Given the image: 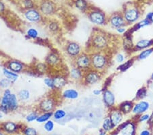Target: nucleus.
Segmentation results:
<instances>
[{
  "label": "nucleus",
  "instance_id": "nucleus-40",
  "mask_svg": "<svg viewBox=\"0 0 153 135\" xmlns=\"http://www.w3.org/2000/svg\"><path fill=\"white\" fill-rule=\"evenodd\" d=\"M55 128V122L53 120L49 119L47 122H46L44 124V129L46 132H51Z\"/></svg>",
  "mask_w": 153,
  "mask_h": 135
},
{
  "label": "nucleus",
  "instance_id": "nucleus-53",
  "mask_svg": "<svg viewBox=\"0 0 153 135\" xmlns=\"http://www.w3.org/2000/svg\"><path fill=\"white\" fill-rule=\"evenodd\" d=\"M106 134H107V132L105 131L104 130L101 128L100 131H99V135H106Z\"/></svg>",
  "mask_w": 153,
  "mask_h": 135
},
{
  "label": "nucleus",
  "instance_id": "nucleus-10",
  "mask_svg": "<svg viewBox=\"0 0 153 135\" xmlns=\"http://www.w3.org/2000/svg\"><path fill=\"white\" fill-rule=\"evenodd\" d=\"M65 52L69 57L74 60L82 53V47L76 42L70 41L66 44Z\"/></svg>",
  "mask_w": 153,
  "mask_h": 135
},
{
  "label": "nucleus",
  "instance_id": "nucleus-46",
  "mask_svg": "<svg viewBox=\"0 0 153 135\" xmlns=\"http://www.w3.org/2000/svg\"><path fill=\"white\" fill-rule=\"evenodd\" d=\"M150 114L149 113H144L140 115L139 117H138L137 121L139 122H148L150 118Z\"/></svg>",
  "mask_w": 153,
  "mask_h": 135
},
{
  "label": "nucleus",
  "instance_id": "nucleus-21",
  "mask_svg": "<svg viewBox=\"0 0 153 135\" xmlns=\"http://www.w3.org/2000/svg\"><path fill=\"white\" fill-rule=\"evenodd\" d=\"M79 95H80V94H79L78 91L73 89V88L66 89L62 93V97L64 99L67 100H76L79 98Z\"/></svg>",
  "mask_w": 153,
  "mask_h": 135
},
{
  "label": "nucleus",
  "instance_id": "nucleus-38",
  "mask_svg": "<svg viewBox=\"0 0 153 135\" xmlns=\"http://www.w3.org/2000/svg\"><path fill=\"white\" fill-rule=\"evenodd\" d=\"M48 65L46 64V63H41L39 62L38 63H37L36 66V70L37 71V72L38 74H41V75H43V74L46 73V70L48 69Z\"/></svg>",
  "mask_w": 153,
  "mask_h": 135
},
{
  "label": "nucleus",
  "instance_id": "nucleus-35",
  "mask_svg": "<svg viewBox=\"0 0 153 135\" xmlns=\"http://www.w3.org/2000/svg\"><path fill=\"white\" fill-rule=\"evenodd\" d=\"M22 134L23 135H38V132L33 127L26 126L22 128Z\"/></svg>",
  "mask_w": 153,
  "mask_h": 135
},
{
  "label": "nucleus",
  "instance_id": "nucleus-33",
  "mask_svg": "<svg viewBox=\"0 0 153 135\" xmlns=\"http://www.w3.org/2000/svg\"><path fill=\"white\" fill-rule=\"evenodd\" d=\"M20 2H21V6L24 10L36 8V3L34 1V0H21Z\"/></svg>",
  "mask_w": 153,
  "mask_h": 135
},
{
  "label": "nucleus",
  "instance_id": "nucleus-13",
  "mask_svg": "<svg viewBox=\"0 0 153 135\" xmlns=\"http://www.w3.org/2000/svg\"><path fill=\"white\" fill-rule=\"evenodd\" d=\"M11 90L9 89L4 90L3 94L1 98H0V105L1 107V112L3 113H8L10 112L9 110V104L10 100L12 95Z\"/></svg>",
  "mask_w": 153,
  "mask_h": 135
},
{
  "label": "nucleus",
  "instance_id": "nucleus-34",
  "mask_svg": "<svg viewBox=\"0 0 153 135\" xmlns=\"http://www.w3.org/2000/svg\"><path fill=\"white\" fill-rule=\"evenodd\" d=\"M114 128V127L113 126L112 122H111V120H110L109 117H105V118L103 119V123H102V128L105 131H106V132L111 131L113 128Z\"/></svg>",
  "mask_w": 153,
  "mask_h": 135
},
{
  "label": "nucleus",
  "instance_id": "nucleus-18",
  "mask_svg": "<svg viewBox=\"0 0 153 135\" xmlns=\"http://www.w3.org/2000/svg\"><path fill=\"white\" fill-rule=\"evenodd\" d=\"M123 115L124 114L118 109V108H117V109H113L111 110L109 117L111 122H112L113 126L114 128L118 126L121 124L123 119Z\"/></svg>",
  "mask_w": 153,
  "mask_h": 135
},
{
  "label": "nucleus",
  "instance_id": "nucleus-11",
  "mask_svg": "<svg viewBox=\"0 0 153 135\" xmlns=\"http://www.w3.org/2000/svg\"><path fill=\"white\" fill-rule=\"evenodd\" d=\"M108 23L112 28L115 29L120 27L127 25L122 13H118V12H114L111 14L110 16L108 19Z\"/></svg>",
  "mask_w": 153,
  "mask_h": 135
},
{
  "label": "nucleus",
  "instance_id": "nucleus-25",
  "mask_svg": "<svg viewBox=\"0 0 153 135\" xmlns=\"http://www.w3.org/2000/svg\"><path fill=\"white\" fill-rule=\"evenodd\" d=\"M2 72H3V75L5 77V78H7L10 81H11L12 83L16 82L19 78V74L15 73L12 71L10 70L8 68L4 67L2 70Z\"/></svg>",
  "mask_w": 153,
  "mask_h": 135
},
{
  "label": "nucleus",
  "instance_id": "nucleus-45",
  "mask_svg": "<svg viewBox=\"0 0 153 135\" xmlns=\"http://www.w3.org/2000/svg\"><path fill=\"white\" fill-rule=\"evenodd\" d=\"M115 60H116V61H117V63H120V64H122V63H125V56L123 53H118L117 54V55H116Z\"/></svg>",
  "mask_w": 153,
  "mask_h": 135
},
{
  "label": "nucleus",
  "instance_id": "nucleus-2",
  "mask_svg": "<svg viewBox=\"0 0 153 135\" xmlns=\"http://www.w3.org/2000/svg\"><path fill=\"white\" fill-rule=\"evenodd\" d=\"M91 68L102 73L107 68L109 61L104 52H93L91 54Z\"/></svg>",
  "mask_w": 153,
  "mask_h": 135
},
{
  "label": "nucleus",
  "instance_id": "nucleus-39",
  "mask_svg": "<svg viewBox=\"0 0 153 135\" xmlns=\"http://www.w3.org/2000/svg\"><path fill=\"white\" fill-rule=\"evenodd\" d=\"M134 44H133L132 38L131 37L129 36H126L125 38L123 40V46H124L125 49H131L132 48H134Z\"/></svg>",
  "mask_w": 153,
  "mask_h": 135
},
{
  "label": "nucleus",
  "instance_id": "nucleus-5",
  "mask_svg": "<svg viewBox=\"0 0 153 135\" xmlns=\"http://www.w3.org/2000/svg\"><path fill=\"white\" fill-rule=\"evenodd\" d=\"M56 102L55 98L51 96L44 98L39 102L38 104V110L41 113L53 112L55 110Z\"/></svg>",
  "mask_w": 153,
  "mask_h": 135
},
{
  "label": "nucleus",
  "instance_id": "nucleus-27",
  "mask_svg": "<svg viewBox=\"0 0 153 135\" xmlns=\"http://www.w3.org/2000/svg\"><path fill=\"white\" fill-rule=\"evenodd\" d=\"M74 6L78 10L82 12H85L89 10L86 0H74Z\"/></svg>",
  "mask_w": 153,
  "mask_h": 135
},
{
  "label": "nucleus",
  "instance_id": "nucleus-22",
  "mask_svg": "<svg viewBox=\"0 0 153 135\" xmlns=\"http://www.w3.org/2000/svg\"><path fill=\"white\" fill-rule=\"evenodd\" d=\"M84 71L80 70L76 66L71 68L70 71V77L74 81H82L84 76Z\"/></svg>",
  "mask_w": 153,
  "mask_h": 135
},
{
  "label": "nucleus",
  "instance_id": "nucleus-43",
  "mask_svg": "<svg viewBox=\"0 0 153 135\" xmlns=\"http://www.w3.org/2000/svg\"><path fill=\"white\" fill-rule=\"evenodd\" d=\"M44 83L46 87L52 90H55V84H54L53 77H46L44 78Z\"/></svg>",
  "mask_w": 153,
  "mask_h": 135
},
{
  "label": "nucleus",
  "instance_id": "nucleus-4",
  "mask_svg": "<svg viewBox=\"0 0 153 135\" xmlns=\"http://www.w3.org/2000/svg\"><path fill=\"white\" fill-rule=\"evenodd\" d=\"M123 16L127 24H134L139 20L140 12L134 5L127 4L123 11Z\"/></svg>",
  "mask_w": 153,
  "mask_h": 135
},
{
  "label": "nucleus",
  "instance_id": "nucleus-16",
  "mask_svg": "<svg viewBox=\"0 0 153 135\" xmlns=\"http://www.w3.org/2000/svg\"><path fill=\"white\" fill-rule=\"evenodd\" d=\"M150 109V103L145 100H140L139 102L135 103L132 109V113L134 115H140L146 113L148 110Z\"/></svg>",
  "mask_w": 153,
  "mask_h": 135
},
{
  "label": "nucleus",
  "instance_id": "nucleus-55",
  "mask_svg": "<svg viewBox=\"0 0 153 135\" xmlns=\"http://www.w3.org/2000/svg\"><path fill=\"white\" fill-rule=\"evenodd\" d=\"M0 135H6V133L3 131H0Z\"/></svg>",
  "mask_w": 153,
  "mask_h": 135
},
{
  "label": "nucleus",
  "instance_id": "nucleus-56",
  "mask_svg": "<svg viewBox=\"0 0 153 135\" xmlns=\"http://www.w3.org/2000/svg\"><path fill=\"white\" fill-rule=\"evenodd\" d=\"M150 78H151V80H152V81H153V72L152 73V75H151V77H150Z\"/></svg>",
  "mask_w": 153,
  "mask_h": 135
},
{
  "label": "nucleus",
  "instance_id": "nucleus-59",
  "mask_svg": "<svg viewBox=\"0 0 153 135\" xmlns=\"http://www.w3.org/2000/svg\"><path fill=\"white\" fill-rule=\"evenodd\" d=\"M0 81H1V78H0Z\"/></svg>",
  "mask_w": 153,
  "mask_h": 135
},
{
  "label": "nucleus",
  "instance_id": "nucleus-58",
  "mask_svg": "<svg viewBox=\"0 0 153 135\" xmlns=\"http://www.w3.org/2000/svg\"><path fill=\"white\" fill-rule=\"evenodd\" d=\"M0 113H2L1 112V105H0Z\"/></svg>",
  "mask_w": 153,
  "mask_h": 135
},
{
  "label": "nucleus",
  "instance_id": "nucleus-28",
  "mask_svg": "<svg viewBox=\"0 0 153 135\" xmlns=\"http://www.w3.org/2000/svg\"><path fill=\"white\" fill-rule=\"evenodd\" d=\"M67 115V112L63 109H58L53 111V118L55 121H60L65 118Z\"/></svg>",
  "mask_w": 153,
  "mask_h": 135
},
{
  "label": "nucleus",
  "instance_id": "nucleus-30",
  "mask_svg": "<svg viewBox=\"0 0 153 135\" xmlns=\"http://www.w3.org/2000/svg\"><path fill=\"white\" fill-rule=\"evenodd\" d=\"M153 53V48H149L142 50L140 52L138 55L137 56V58L138 60H145L147 58H149L150 55H152Z\"/></svg>",
  "mask_w": 153,
  "mask_h": 135
},
{
  "label": "nucleus",
  "instance_id": "nucleus-54",
  "mask_svg": "<svg viewBox=\"0 0 153 135\" xmlns=\"http://www.w3.org/2000/svg\"><path fill=\"white\" fill-rule=\"evenodd\" d=\"M148 122H149L150 124H152L153 125V112L151 114H150V118L149 119V121H148Z\"/></svg>",
  "mask_w": 153,
  "mask_h": 135
},
{
  "label": "nucleus",
  "instance_id": "nucleus-19",
  "mask_svg": "<svg viewBox=\"0 0 153 135\" xmlns=\"http://www.w3.org/2000/svg\"><path fill=\"white\" fill-rule=\"evenodd\" d=\"M46 63L50 66H57L61 63V57L56 52H51L46 57Z\"/></svg>",
  "mask_w": 153,
  "mask_h": 135
},
{
  "label": "nucleus",
  "instance_id": "nucleus-3",
  "mask_svg": "<svg viewBox=\"0 0 153 135\" xmlns=\"http://www.w3.org/2000/svg\"><path fill=\"white\" fill-rule=\"evenodd\" d=\"M88 18L93 24L98 26H102L108 23V19L105 14L102 10L93 8L88 10Z\"/></svg>",
  "mask_w": 153,
  "mask_h": 135
},
{
  "label": "nucleus",
  "instance_id": "nucleus-50",
  "mask_svg": "<svg viewBox=\"0 0 153 135\" xmlns=\"http://www.w3.org/2000/svg\"><path fill=\"white\" fill-rule=\"evenodd\" d=\"M103 91L102 90H99V89H95L93 91V94L95 95H100L101 94H102Z\"/></svg>",
  "mask_w": 153,
  "mask_h": 135
},
{
  "label": "nucleus",
  "instance_id": "nucleus-44",
  "mask_svg": "<svg viewBox=\"0 0 153 135\" xmlns=\"http://www.w3.org/2000/svg\"><path fill=\"white\" fill-rule=\"evenodd\" d=\"M146 94H147L146 88L143 87L142 88H140V90H138V91L136 93V98L138 100H142L146 96Z\"/></svg>",
  "mask_w": 153,
  "mask_h": 135
},
{
  "label": "nucleus",
  "instance_id": "nucleus-32",
  "mask_svg": "<svg viewBox=\"0 0 153 135\" xmlns=\"http://www.w3.org/2000/svg\"><path fill=\"white\" fill-rule=\"evenodd\" d=\"M152 23H150V21L149 20H148L147 19L145 18L138 22V23H137L136 24H135L134 28H133V29H134V31L139 30V29H140L144 28H146V27L150 25Z\"/></svg>",
  "mask_w": 153,
  "mask_h": 135
},
{
  "label": "nucleus",
  "instance_id": "nucleus-7",
  "mask_svg": "<svg viewBox=\"0 0 153 135\" xmlns=\"http://www.w3.org/2000/svg\"><path fill=\"white\" fill-rule=\"evenodd\" d=\"M102 75L101 72L91 68L84 72L82 81L86 85H93L100 81Z\"/></svg>",
  "mask_w": 153,
  "mask_h": 135
},
{
  "label": "nucleus",
  "instance_id": "nucleus-24",
  "mask_svg": "<svg viewBox=\"0 0 153 135\" xmlns=\"http://www.w3.org/2000/svg\"><path fill=\"white\" fill-rule=\"evenodd\" d=\"M134 102L131 101H125L122 102L118 107V109L121 111L123 114H128L132 111L134 107Z\"/></svg>",
  "mask_w": 153,
  "mask_h": 135
},
{
  "label": "nucleus",
  "instance_id": "nucleus-29",
  "mask_svg": "<svg viewBox=\"0 0 153 135\" xmlns=\"http://www.w3.org/2000/svg\"><path fill=\"white\" fill-rule=\"evenodd\" d=\"M17 96L19 100V101L26 102L30 98L31 94L30 92L27 89H22L19 91L17 94Z\"/></svg>",
  "mask_w": 153,
  "mask_h": 135
},
{
  "label": "nucleus",
  "instance_id": "nucleus-52",
  "mask_svg": "<svg viewBox=\"0 0 153 135\" xmlns=\"http://www.w3.org/2000/svg\"><path fill=\"white\" fill-rule=\"evenodd\" d=\"M139 135H151V132L149 129H145L143 130Z\"/></svg>",
  "mask_w": 153,
  "mask_h": 135
},
{
  "label": "nucleus",
  "instance_id": "nucleus-6",
  "mask_svg": "<svg viewBox=\"0 0 153 135\" xmlns=\"http://www.w3.org/2000/svg\"><path fill=\"white\" fill-rule=\"evenodd\" d=\"M74 64L84 72L91 69V55L86 53H82L74 59Z\"/></svg>",
  "mask_w": 153,
  "mask_h": 135
},
{
  "label": "nucleus",
  "instance_id": "nucleus-15",
  "mask_svg": "<svg viewBox=\"0 0 153 135\" xmlns=\"http://www.w3.org/2000/svg\"><path fill=\"white\" fill-rule=\"evenodd\" d=\"M103 102L106 107L110 108H114L116 104V98L112 91L110 90H103L102 93Z\"/></svg>",
  "mask_w": 153,
  "mask_h": 135
},
{
  "label": "nucleus",
  "instance_id": "nucleus-36",
  "mask_svg": "<svg viewBox=\"0 0 153 135\" xmlns=\"http://www.w3.org/2000/svg\"><path fill=\"white\" fill-rule=\"evenodd\" d=\"M27 36L28 38L29 39L35 40V39L38 38L39 36L38 31L37 30L36 28H29L27 30Z\"/></svg>",
  "mask_w": 153,
  "mask_h": 135
},
{
  "label": "nucleus",
  "instance_id": "nucleus-26",
  "mask_svg": "<svg viewBox=\"0 0 153 135\" xmlns=\"http://www.w3.org/2000/svg\"><path fill=\"white\" fill-rule=\"evenodd\" d=\"M19 104V100L18 98V96H17L16 94L12 93L10 98V104H9L10 112H14L18 109Z\"/></svg>",
  "mask_w": 153,
  "mask_h": 135
},
{
  "label": "nucleus",
  "instance_id": "nucleus-47",
  "mask_svg": "<svg viewBox=\"0 0 153 135\" xmlns=\"http://www.w3.org/2000/svg\"><path fill=\"white\" fill-rule=\"evenodd\" d=\"M131 64H132V63H130V61H127V62L123 63H122L121 66H120L119 67V68H120V70H123V71L127 70L130 67L131 65Z\"/></svg>",
  "mask_w": 153,
  "mask_h": 135
},
{
  "label": "nucleus",
  "instance_id": "nucleus-12",
  "mask_svg": "<svg viewBox=\"0 0 153 135\" xmlns=\"http://www.w3.org/2000/svg\"><path fill=\"white\" fill-rule=\"evenodd\" d=\"M6 68L12 72L19 74L26 70V66L22 61L17 60H10L6 63Z\"/></svg>",
  "mask_w": 153,
  "mask_h": 135
},
{
  "label": "nucleus",
  "instance_id": "nucleus-1",
  "mask_svg": "<svg viewBox=\"0 0 153 135\" xmlns=\"http://www.w3.org/2000/svg\"><path fill=\"white\" fill-rule=\"evenodd\" d=\"M110 38L103 31L96 30L91 37L90 45L93 52H104L108 48Z\"/></svg>",
  "mask_w": 153,
  "mask_h": 135
},
{
  "label": "nucleus",
  "instance_id": "nucleus-41",
  "mask_svg": "<svg viewBox=\"0 0 153 135\" xmlns=\"http://www.w3.org/2000/svg\"><path fill=\"white\" fill-rule=\"evenodd\" d=\"M39 115V114L38 113V111H32L26 115L25 120L27 122H32L33 121H36Z\"/></svg>",
  "mask_w": 153,
  "mask_h": 135
},
{
  "label": "nucleus",
  "instance_id": "nucleus-23",
  "mask_svg": "<svg viewBox=\"0 0 153 135\" xmlns=\"http://www.w3.org/2000/svg\"><path fill=\"white\" fill-rule=\"evenodd\" d=\"M55 90H61L67 83V78L62 75H56L53 77Z\"/></svg>",
  "mask_w": 153,
  "mask_h": 135
},
{
  "label": "nucleus",
  "instance_id": "nucleus-9",
  "mask_svg": "<svg viewBox=\"0 0 153 135\" xmlns=\"http://www.w3.org/2000/svg\"><path fill=\"white\" fill-rule=\"evenodd\" d=\"M23 16L25 19L30 23H39L42 20V14L37 8L25 10Z\"/></svg>",
  "mask_w": 153,
  "mask_h": 135
},
{
  "label": "nucleus",
  "instance_id": "nucleus-42",
  "mask_svg": "<svg viewBox=\"0 0 153 135\" xmlns=\"http://www.w3.org/2000/svg\"><path fill=\"white\" fill-rule=\"evenodd\" d=\"M12 84V82L11 81L8 79L7 78H1V81H0V88L3 90L8 89Z\"/></svg>",
  "mask_w": 153,
  "mask_h": 135
},
{
  "label": "nucleus",
  "instance_id": "nucleus-8",
  "mask_svg": "<svg viewBox=\"0 0 153 135\" xmlns=\"http://www.w3.org/2000/svg\"><path fill=\"white\" fill-rule=\"evenodd\" d=\"M38 9L42 16H51L56 12V6L51 0H41L38 5Z\"/></svg>",
  "mask_w": 153,
  "mask_h": 135
},
{
  "label": "nucleus",
  "instance_id": "nucleus-14",
  "mask_svg": "<svg viewBox=\"0 0 153 135\" xmlns=\"http://www.w3.org/2000/svg\"><path fill=\"white\" fill-rule=\"evenodd\" d=\"M118 131L122 135H135V124L131 121H127L118 126Z\"/></svg>",
  "mask_w": 153,
  "mask_h": 135
},
{
  "label": "nucleus",
  "instance_id": "nucleus-48",
  "mask_svg": "<svg viewBox=\"0 0 153 135\" xmlns=\"http://www.w3.org/2000/svg\"><path fill=\"white\" fill-rule=\"evenodd\" d=\"M116 31L119 34H125L127 32V28H126V26L120 27V28L116 29Z\"/></svg>",
  "mask_w": 153,
  "mask_h": 135
},
{
  "label": "nucleus",
  "instance_id": "nucleus-37",
  "mask_svg": "<svg viewBox=\"0 0 153 135\" xmlns=\"http://www.w3.org/2000/svg\"><path fill=\"white\" fill-rule=\"evenodd\" d=\"M48 29L49 31H51L53 34H56L59 30V25L55 21H52L49 22L48 24Z\"/></svg>",
  "mask_w": 153,
  "mask_h": 135
},
{
  "label": "nucleus",
  "instance_id": "nucleus-20",
  "mask_svg": "<svg viewBox=\"0 0 153 135\" xmlns=\"http://www.w3.org/2000/svg\"><path fill=\"white\" fill-rule=\"evenodd\" d=\"M153 46V40L150 39H141L138 40L134 46V48L137 51H142L144 49L151 48Z\"/></svg>",
  "mask_w": 153,
  "mask_h": 135
},
{
  "label": "nucleus",
  "instance_id": "nucleus-51",
  "mask_svg": "<svg viewBox=\"0 0 153 135\" xmlns=\"http://www.w3.org/2000/svg\"><path fill=\"white\" fill-rule=\"evenodd\" d=\"M6 10V6L1 0H0V13H2Z\"/></svg>",
  "mask_w": 153,
  "mask_h": 135
},
{
  "label": "nucleus",
  "instance_id": "nucleus-17",
  "mask_svg": "<svg viewBox=\"0 0 153 135\" xmlns=\"http://www.w3.org/2000/svg\"><path fill=\"white\" fill-rule=\"evenodd\" d=\"M1 129L4 132L8 134H15L19 132V129H21V126L16 123L8 121L4 122L1 126Z\"/></svg>",
  "mask_w": 153,
  "mask_h": 135
},
{
  "label": "nucleus",
  "instance_id": "nucleus-57",
  "mask_svg": "<svg viewBox=\"0 0 153 135\" xmlns=\"http://www.w3.org/2000/svg\"><path fill=\"white\" fill-rule=\"evenodd\" d=\"M13 135H23V134H20V133H16L15 134H13Z\"/></svg>",
  "mask_w": 153,
  "mask_h": 135
},
{
  "label": "nucleus",
  "instance_id": "nucleus-31",
  "mask_svg": "<svg viewBox=\"0 0 153 135\" xmlns=\"http://www.w3.org/2000/svg\"><path fill=\"white\" fill-rule=\"evenodd\" d=\"M53 112H48V113H41L39 115V116L37 119L36 122L39 124L42 123H45L47 122L48 120L51 119V117H53Z\"/></svg>",
  "mask_w": 153,
  "mask_h": 135
},
{
  "label": "nucleus",
  "instance_id": "nucleus-49",
  "mask_svg": "<svg viewBox=\"0 0 153 135\" xmlns=\"http://www.w3.org/2000/svg\"><path fill=\"white\" fill-rule=\"evenodd\" d=\"M146 19H147L148 20H149L150 21V23L152 24L153 23V11L147 13L146 16Z\"/></svg>",
  "mask_w": 153,
  "mask_h": 135
}]
</instances>
